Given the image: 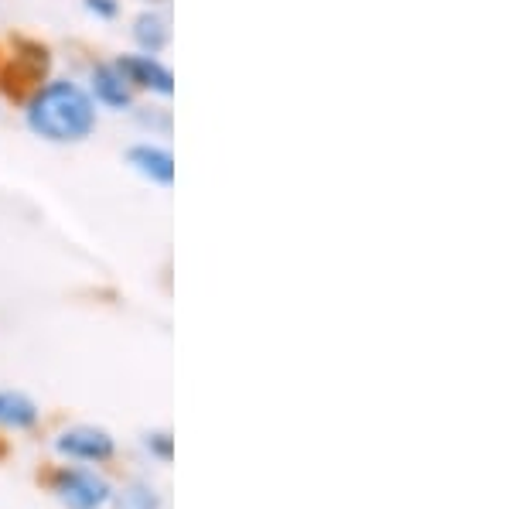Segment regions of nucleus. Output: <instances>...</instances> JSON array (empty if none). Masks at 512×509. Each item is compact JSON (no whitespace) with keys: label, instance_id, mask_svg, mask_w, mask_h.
<instances>
[{"label":"nucleus","instance_id":"1","mask_svg":"<svg viewBox=\"0 0 512 509\" xmlns=\"http://www.w3.org/2000/svg\"><path fill=\"white\" fill-rule=\"evenodd\" d=\"M24 120L48 144H82L96 130V103L79 82L52 79L31 93Z\"/></svg>","mask_w":512,"mask_h":509},{"label":"nucleus","instance_id":"2","mask_svg":"<svg viewBox=\"0 0 512 509\" xmlns=\"http://www.w3.org/2000/svg\"><path fill=\"white\" fill-rule=\"evenodd\" d=\"M113 65H117L120 76L130 82V89H144V93L164 96V100L175 93V76H171V69L158 59V55H144V52L120 55Z\"/></svg>","mask_w":512,"mask_h":509},{"label":"nucleus","instance_id":"3","mask_svg":"<svg viewBox=\"0 0 512 509\" xmlns=\"http://www.w3.org/2000/svg\"><path fill=\"white\" fill-rule=\"evenodd\" d=\"M93 103L106 106V110H130L134 106V89H130V82L120 76V69L113 62H99L93 65Z\"/></svg>","mask_w":512,"mask_h":509},{"label":"nucleus","instance_id":"4","mask_svg":"<svg viewBox=\"0 0 512 509\" xmlns=\"http://www.w3.org/2000/svg\"><path fill=\"white\" fill-rule=\"evenodd\" d=\"M127 164L137 171L140 178H147L151 185L171 188V182H175V158H171L168 147H158V144H134V147L127 151Z\"/></svg>","mask_w":512,"mask_h":509},{"label":"nucleus","instance_id":"5","mask_svg":"<svg viewBox=\"0 0 512 509\" xmlns=\"http://www.w3.org/2000/svg\"><path fill=\"white\" fill-rule=\"evenodd\" d=\"M59 496L69 509H96L106 503L110 486L96 479L93 472H62L59 475Z\"/></svg>","mask_w":512,"mask_h":509},{"label":"nucleus","instance_id":"6","mask_svg":"<svg viewBox=\"0 0 512 509\" xmlns=\"http://www.w3.org/2000/svg\"><path fill=\"white\" fill-rule=\"evenodd\" d=\"M59 451H65V455H72V458L103 462V458L113 455V438L96 428H76V431H65L59 438Z\"/></svg>","mask_w":512,"mask_h":509},{"label":"nucleus","instance_id":"7","mask_svg":"<svg viewBox=\"0 0 512 509\" xmlns=\"http://www.w3.org/2000/svg\"><path fill=\"white\" fill-rule=\"evenodd\" d=\"M134 41L140 45V52H144V55L164 52V48H168V41H171L168 21H164L158 11L137 14V18H134Z\"/></svg>","mask_w":512,"mask_h":509},{"label":"nucleus","instance_id":"8","mask_svg":"<svg viewBox=\"0 0 512 509\" xmlns=\"http://www.w3.org/2000/svg\"><path fill=\"white\" fill-rule=\"evenodd\" d=\"M38 421V407L24 393H0V424L7 428H31Z\"/></svg>","mask_w":512,"mask_h":509},{"label":"nucleus","instance_id":"9","mask_svg":"<svg viewBox=\"0 0 512 509\" xmlns=\"http://www.w3.org/2000/svg\"><path fill=\"white\" fill-rule=\"evenodd\" d=\"M120 509H158V496H154L151 489H140V486H134V489L123 492V503H120Z\"/></svg>","mask_w":512,"mask_h":509},{"label":"nucleus","instance_id":"10","mask_svg":"<svg viewBox=\"0 0 512 509\" xmlns=\"http://www.w3.org/2000/svg\"><path fill=\"white\" fill-rule=\"evenodd\" d=\"M86 11L99 21H113L120 14V0H86Z\"/></svg>","mask_w":512,"mask_h":509}]
</instances>
